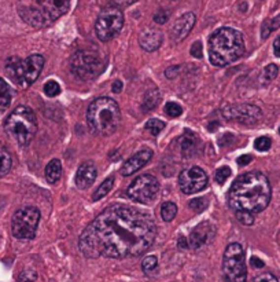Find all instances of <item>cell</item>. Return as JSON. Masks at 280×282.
<instances>
[{"label":"cell","instance_id":"obj_1","mask_svg":"<svg viewBox=\"0 0 280 282\" xmlns=\"http://www.w3.org/2000/svg\"><path fill=\"white\" fill-rule=\"evenodd\" d=\"M156 237V222L149 213L126 205H113L85 227L78 248L91 259H125L143 255Z\"/></svg>","mask_w":280,"mask_h":282},{"label":"cell","instance_id":"obj_2","mask_svg":"<svg viewBox=\"0 0 280 282\" xmlns=\"http://www.w3.org/2000/svg\"><path fill=\"white\" fill-rule=\"evenodd\" d=\"M272 198V187L264 174L253 171L243 174L235 180L228 191V204L232 211L260 213Z\"/></svg>","mask_w":280,"mask_h":282},{"label":"cell","instance_id":"obj_3","mask_svg":"<svg viewBox=\"0 0 280 282\" xmlns=\"http://www.w3.org/2000/svg\"><path fill=\"white\" fill-rule=\"evenodd\" d=\"M209 59L212 65L224 68L245 53L243 35L234 28H220L209 39Z\"/></svg>","mask_w":280,"mask_h":282},{"label":"cell","instance_id":"obj_4","mask_svg":"<svg viewBox=\"0 0 280 282\" xmlns=\"http://www.w3.org/2000/svg\"><path fill=\"white\" fill-rule=\"evenodd\" d=\"M18 14L33 28H47L70 7V0H18Z\"/></svg>","mask_w":280,"mask_h":282},{"label":"cell","instance_id":"obj_5","mask_svg":"<svg viewBox=\"0 0 280 282\" xmlns=\"http://www.w3.org/2000/svg\"><path fill=\"white\" fill-rule=\"evenodd\" d=\"M121 120L120 106L114 99L102 97L95 99L87 110V124L95 135L107 137L116 132Z\"/></svg>","mask_w":280,"mask_h":282},{"label":"cell","instance_id":"obj_6","mask_svg":"<svg viewBox=\"0 0 280 282\" xmlns=\"http://www.w3.org/2000/svg\"><path fill=\"white\" fill-rule=\"evenodd\" d=\"M4 128L20 146H28L37 131V118L31 107L18 106L7 117Z\"/></svg>","mask_w":280,"mask_h":282},{"label":"cell","instance_id":"obj_7","mask_svg":"<svg viewBox=\"0 0 280 282\" xmlns=\"http://www.w3.org/2000/svg\"><path fill=\"white\" fill-rule=\"evenodd\" d=\"M44 66V58L39 54H33L25 59L11 57L6 61V73L17 85L26 88L39 79Z\"/></svg>","mask_w":280,"mask_h":282},{"label":"cell","instance_id":"obj_8","mask_svg":"<svg viewBox=\"0 0 280 282\" xmlns=\"http://www.w3.org/2000/svg\"><path fill=\"white\" fill-rule=\"evenodd\" d=\"M222 274L227 282H246L248 269L245 262V250L241 244H229L222 257Z\"/></svg>","mask_w":280,"mask_h":282},{"label":"cell","instance_id":"obj_9","mask_svg":"<svg viewBox=\"0 0 280 282\" xmlns=\"http://www.w3.org/2000/svg\"><path fill=\"white\" fill-rule=\"evenodd\" d=\"M124 27V14L120 7L110 6L103 8L95 22V32L100 41L114 39Z\"/></svg>","mask_w":280,"mask_h":282},{"label":"cell","instance_id":"obj_10","mask_svg":"<svg viewBox=\"0 0 280 282\" xmlns=\"http://www.w3.org/2000/svg\"><path fill=\"white\" fill-rule=\"evenodd\" d=\"M40 222V211L34 207H22L13 215L11 231L18 240H33Z\"/></svg>","mask_w":280,"mask_h":282},{"label":"cell","instance_id":"obj_11","mask_svg":"<svg viewBox=\"0 0 280 282\" xmlns=\"http://www.w3.org/2000/svg\"><path fill=\"white\" fill-rule=\"evenodd\" d=\"M72 72L81 80H92L103 72V58L95 51H77L70 64Z\"/></svg>","mask_w":280,"mask_h":282},{"label":"cell","instance_id":"obj_12","mask_svg":"<svg viewBox=\"0 0 280 282\" xmlns=\"http://www.w3.org/2000/svg\"><path fill=\"white\" fill-rule=\"evenodd\" d=\"M159 190V183L156 176L144 174L137 176L126 189L128 197L137 204H149L156 198Z\"/></svg>","mask_w":280,"mask_h":282},{"label":"cell","instance_id":"obj_13","mask_svg":"<svg viewBox=\"0 0 280 282\" xmlns=\"http://www.w3.org/2000/svg\"><path fill=\"white\" fill-rule=\"evenodd\" d=\"M179 186L184 194H195L206 189L208 186V175L199 167H191L182 171L179 175Z\"/></svg>","mask_w":280,"mask_h":282},{"label":"cell","instance_id":"obj_14","mask_svg":"<svg viewBox=\"0 0 280 282\" xmlns=\"http://www.w3.org/2000/svg\"><path fill=\"white\" fill-rule=\"evenodd\" d=\"M222 116L229 120H236L245 124H253L258 121V118L262 116V112L258 106L255 105H229L222 109Z\"/></svg>","mask_w":280,"mask_h":282},{"label":"cell","instance_id":"obj_15","mask_svg":"<svg viewBox=\"0 0 280 282\" xmlns=\"http://www.w3.org/2000/svg\"><path fill=\"white\" fill-rule=\"evenodd\" d=\"M216 234V227L209 222L201 223L196 226L195 229L191 231L188 238L189 248L192 249H199L205 244H208Z\"/></svg>","mask_w":280,"mask_h":282},{"label":"cell","instance_id":"obj_16","mask_svg":"<svg viewBox=\"0 0 280 282\" xmlns=\"http://www.w3.org/2000/svg\"><path fill=\"white\" fill-rule=\"evenodd\" d=\"M195 21L196 17L194 13H186L182 17H179L170 32V37L173 39V41L180 43L182 40L186 39L195 25Z\"/></svg>","mask_w":280,"mask_h":282},{"label":"cell","instance_id":"obj_17","mask_svg":"<svg viewBox=\"0 0 280 282\" xmlns=\"http://www.w3.org/2000/svg\"><path fill=\"white\" fill-rule=\"evenodd\" d=\"M153 157V151L149 149H144V150L137 151L136 154H133L129 160H126L121 168V175L123 176H129L132 174H135L140 168H143L144 165L147 164Z\"/></svg>","mask_w":280,"mask_h":282},{"label":"cell","instance_id":"obj_18","mask_svg":"<svg viewBox=\"0 0 280 282\" xmlns=\"http://www.w3.org/2000/svg\"><path fill=\"white\" fill-rule=\"evenodd\" d=\"M96 176H98L96 167L92 164L91 161L83 163L77 170V174H76V186L81 190H85L91 184H93V182L96 180Z\"/></svg>","mask_w":280,"mask_h":282},{"label":"cell","instance_id":"obj_19","mask_svg":"<svg viewBox=\"0 0 280 282\" xmlns=\"http://www.w3.org/2000/svg\"><path fill=\"white\" fill-rule=\"evenodd\" d=\"M139 43L140 47L147 53H153L162 46L163 36L162 33L156 29H146L140 33L139 36Z\"/></svg>","mask_w":280,"mask_h":282},{"label":"cell","instance_id":"obj_20","mask_svg":"<svg viewBox=\"0 0 280 282\" xmlns=\"http://www.w3.org/2000/svg\"><path fill=\"white\" fill-rule=\"evenodd\" d=\"M44 174H46V179L48 183H57L59 179H61V176H62V164H61V161L57 160V158L51 160V161L47 164Z\"/></svg>","mask_w":280,"mask_h":282},{"label":"cell","instance_id":"obj_21","mask_svg":"<svg viewBox=\"0 0 280 282\" xmlns=\"http://www.w3.org/2000/svg\"><path fill=\"white\" fill-rule=\"evenodd\" d=\"M161 101V92L158 88H151L150 91H147V94L144 95L143 104H142V109L143 112H150L153 109H156L158 104Z\"/></svg>","mask_w":280,"mask_h":282},{"label":"cell","instance_id":"obj_22","mask_svg":"<svg viewBox=\"0 0 280 282\" xmlns=\"http://www.w3.org/2000/svg\"><path fill=\"white\" fill-rule=\"evenodd\" d=\"M11 104V91L4 80L0 77V116L6 112Z\"/></svg>","mask_w":280,"mask_h":282},{"label":"cell","instance_id":"obj_23","mask_svg":"<svg viewBox=\"0 0 280 282\" xmlns=\"http://www.w3.org/2000/svg\"><path fill=\"white\" fill-rule=\"evenodd\" d=\"M11 165H13V158L10 153L3 144H0V177L8 174V171L11 170Z\"/></svg>","mask_w":280,"mask_h":282},{"label":"cell","instance_id":"obj_24","mask_svg":"<svg viewBox=\"0 0 280 282\" xmlns=\"http://www.w3.org/2000/svg\"><path fill=\"white\" fill-rule=\"evenodd\" d=\"M280 28V14L278 17H275L272 20H265L262 22V27H261V39H268L271 36V33L279 29Z\"/></svg>","mask_w":280,"mask_h":282},{"label":"cell","instance_id":"obj_25","mask_svg":"<svg viewBox=\"0 0 280 282\" xmlns=\"http://www.w3.org/2000/svg\"><path fill=\"white\" fill-rule=\"evenodd\" d=\"M113 184H114V176H109L104 180L103 183L100 184L98 189H96L95 194H93V201H99V200H102L104 196H107L111 191V189H113Z\"/></svg>","mask_w":280,"mask_h":282},{"label":"cell","instance_id":"obj_26","mask_svg":"<svg viewBox=\"0 0 280 282\" xmlns=\"http://www.w3.org/2000/svg\"><path fill=\"white\" fill-rule=\"evenodd\" d=\"M177 215V205L175 203H163L161 207V216L165 222H172Z\"/></svg>","mask_w":280,"mask_h":282},{"label":"cell","instance_id":"obj_27","mask_svg":"<svg viewBox=\"0 0 280 282\" xmlns=\"http://www.w3.org/2000/svg\"><path fill=\"white\" fill-rule=\"evenodd\" d=\"M146 128L151 132V135H159L161 131H162L163 128H165V123L161 121V120H158V118H150L147 123H146Z\"/></svg>","mask_w":280,"mask_h":282},{"label":"cell","instance_id":"obj_28","mask_svg":"<svg viewBox=\"0 0 280 282\" xmlns=\"http://www.w3.org/2000/svg\"><path fill=\"white\" fill-rule=\"evenodd\" d=\"M158 266V259L156 256H146L142 262V270H143L146 274H151Z\"/></svg>","mask_w":280,"mask_h":282},{"label":"cell","instance_id":"obj_29","mask_svg":"<svg viewBox=\"0 0 280 282\" xmlns=\"http://www.w3.org/2000/svg\"><path fill=\"white\" fill-rule=\"evenodd\" d=\"M44 94H46L47 97H50V98H54V97H57L61 94V85L57 83V81H54V80H50V81H47L46 84H44Z\"/></svg>","mask_w":280,"mask_h":282},{"label":"cell","instance_id":"obj_30","mask_svg":"<svg viewBox=\"0 0 280 282\" xmlns=\"http://www.w3.org/2000/svg\"><path fill=\"white\" fill-rule=\"evenodd\" d=\"M165 113L169 116V117H179L183 114V107L176 102H168L165 105Z\"/></svg>","mask_w":280,"mask_h":282},{"label":"cell","instance_id":"obj_31","mask_svg":"<svg viewBox=\"0 0 280 282\" xmlns=\"http://www.w3.org/2000/svg\"><path fill=\"white\" fill-rule=\"evenodd\" d=\"M278 72H279V68L275 65V64H269V65L264 69V74H262L264 81H265V83H271L272 80L276 79Z\"/></svg>","mask_w":280,"mask_h":282},{"label":"cell","instance_id":"obj_32","mask_svg":"<svg viewBox=\"0 0 280 282\" xmlns=\"http://www.w3.org/2000/svg\"><path fill=\"white\" fill-rule=\"evenodd\" d=\"M235 215H236V219L243 223L245 226H251V224L254 223V215L253 213H250V212H245V211H236L235 212Z\"/></svg>","mask_w":280,"mask_h":282},{"label":"cell","instance_id":"obj_33","mask_svg":"<svg viewBox=\"0 0 280 282\" xmlns=\"http://www.w3.org/2000/svg\"><path fill=\"white\" fill-rule=\"evenodd\" d=\"M272 146V141L268 137H260L254 141V147L255 150L258 151H268Z\"/></svg>","mask_w":280,"mask_h":282},{"label":"cell","instance_id":"obj_34","mask_svg":"<svg viewBox=\"0 0 280 282\" xmlns=\"http://www.w3.org/2000/svg\"><path fill=\"white\" fill-rule=\"evenodd\" d=\"M229 175H231V170H229L228 167H220L218 170L216 171V182L217 184H224L225 183V180L228 179Z\"/></svg>","mask_w":280,"mask_h":282},{"label":"cell","instance_id":"obj_35","mask_svg":"<svg viewBox=\"0 0 280 282\" xmlns=\"http://www.w3.org/2000/svg\"><path fill=\"white\" fill-rule=\"evenodd\" d=\"M189 208L192 211H195V212H202L205 211L208 207V203H206V200L205 198H195V200H191L189 201Z\"/></svg>","mask_w":280,"mask_h":282},{"label":"cell","instance_id":"obj_36","mask_svg":"<svg viewBox=\"0 0 280 282\" xmlns=\"http://www.w3.org/2000/svg\"><path fill=\"white\" fill-rule=\"evenodd\" d=\"M189 53H191V55L194 57V58H202L203 57V48H202V43L198 40V41H195L192 46H191V50H189Z\"/></svg>","mask_w":280,"mask_h":282},{"label":"cell","instance_id":"obj_37","mask_svg":"<svg viewBox=\"0 0 280 282\" xmlns=\"http://www.w3.org/2000/svg\"><path fill=\"white\" fill-rule=\"evenodd\" d=\"M253 282H279V280L274 274H271V273H264L261 276L255 277Z\"/></svg>","mask_w":280,"mask_h":282},{"label":"cell","instance_id":"obj_38","mask_svg":"<svg viewBox=\"0 0 280 282\" xmlns=\"http://www.w3.org/2000/svg\"><path fill=\"white\" fill-rule=\"evenodd\" d=\"M36 277H37V274H36L34 271L26 270L24 273H21L20 278H18V282H33L36 280Z\"/></svg>","mask_w":280,"mask_h":282},{"label":"cell","instance_id":"obj_39","mask_svg":"<svg viewBox=\"0 0 280 282\" xmlns=\"http://www.w3.org/2000/svg\"><path fill=\"white\" fill-rule=\"evenodd\" d=\"M168 20H169V14H168V11H165V10H159L154 15V21H156V24H165Z\"/></svg>","mask_w":280,"mask_h":282},{"label":"cell","instance_id":"obj_40","mask_svg":"<svg viewBox=\"0 0 280 282\" xmlns=\"http://www.w3.org/2000/svg\"><path fill=\"white\" fill-rule=\"evenodd\" d=\"M111 3H113V6H117V7H128L130 4H133V3H136L137 0H110Z\"/></svg>","mask_w":280,"mask_h":282},{"label":"cell","instance_id":"obj_41","mask_svg":"<svg viewBox=\"0 0 280 282\" xmlns=\"http://www.w3.org/2000/svg\"><path fill=\"white\" fill-rule=\"evenodd\" d=\"M250 264H251V267H254V269H262V267L265 266V263L262 262L261 259H258L257 256H253V257L250 259Z\"/></svg>","mask_w":280,"mask_h":282},{"label":"cell","instance_id":"obj_42","mask_svg":"<svg viewBox=\"0 0 280 282\" xmlns=\"http://www.w3.org/2000/svg\"><path fill=\"white\" fill-rule=\"evenodd\" d=\"M251 160H253V157H251L250 154H243V156L238 158V164L241 165V167H245V165H248Z\"/></svg>","mask_w":280,"mask_h":282},{"label":"cell","instance_id":"obj_43","mask_svg":"<svg viewBox=\"0 0 280 282\" xmlns=\"http://www.w3.org/2000/svg\"><path fill=\"white\" fill-rule=\"evenodd\" d=\"M187 248H189V244H188V240L186 238V237H180L179 238V249H187Z\"/></svg>","mask_w":280,"mask_h":282},{"label":"cell","instance_id":"obj_44","mask_svg":"<svg viewBox=\"0 0 280 282\" xmlns=\"http://www.w3.org/2000/svg\"><path fill=\"white\" fill-rule=\"evenodd\" d=\"M111 90H113L114 94H118V92L123 91V81H120V80L114 81V83H113V87H111Z\"/></svg>","mask_w":280,"mask_h":282},{"label":"cell","instance_id":"obj_45","mask_svg":"<svg viewBox=\"0 0 280 282\" xmlns=\"http://www.w3.org/2000/svg\"><path fill=\"white\" fill-rule=\"evenodd\" d=\"M274 53L276 57L280 58V36H278L274 41Z\"/></svg>","mask_w":280,"mask_h":282},{"label":"cell","instance_id":"obj_46","mask_svg":"<svg viewBox=\"0 0 280 282\" xmlns=\"http://www.w3.org/2000/svg\"><path fill=\"white\" fill-rule=\"evenodd\" d=\"M279 134H280V127H279Z\"/></svg>","mask_w":280,"mask_h":282}]
</instances>
